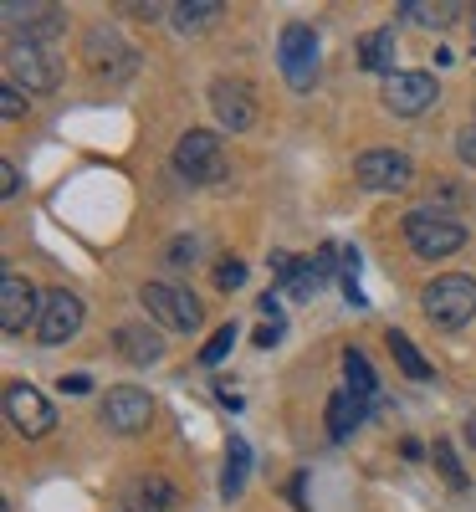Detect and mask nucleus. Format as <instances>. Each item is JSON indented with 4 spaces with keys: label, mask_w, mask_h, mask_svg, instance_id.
Here are the masks:
<instances>
[{
    "label": "nucleus",
    "mask_w": 476,
    "mask_h": 512,
    "mask_svg": "<svg viewBox=\"0 0 476 512\" xmlns=\"http://www.w3.org/2000/svg\"><path fill=\"white\" fill-rule=\"evenodd\" d=\"M282 338V323H267V328H256V349H272Z\"/></svg>",
    "instance_id": "32"
},
{
    "label": "nucleus",
    "mask_w": 476,
    "mask_h": 512,
    "mask_svg": "<svg viewBox=\"0 0 476 512\" xmlns=\"http://www.w3.org/2000/svg\"><path fill=\"white\" fill-rule=\"evenodd\" d=\"M262 313H267L272 323H282V297H277V292H267V297H262Z\"/></svg>",
    "instance_id": "33"
},
{
    "label": "nucleus",
    "mask_w": 476,
    "mask_h": 512,
    "mask_svg": "<svg viewBox=\"0 0 476 512\" xmlns=\"http://www.w3.org/2000/svg\"><path fill=\"white\" fill-rule=\"evenodd\" d=\"M456 154H461V159H466V164L476 169V123H471V128H461V134H456Z\"/></svg>",
    "instance_id": "29"
},
{
    "label": "nucleus",
    "mask_w": 476,
    "mask_h": 512,
    "mask_svg": "<svg viewBox=\"0 0 476 512\" xmlns=\"http://www.w3.org/2000/svg\"><path fill=\"white\" fill-rule=\"evenodd\" d=\"M0 195H6V200H11V195H21V169H16L11 159L0 164Z\"/></svg>",
    "instance_id": "28"
},
{
    "label": "nucleus",
    "mask_w": 476,
    "mask_h": 512,
    "mask_svg": "<svg viewBox=\"0 0 476 512\" xmlns=\"http://www.w3.org/2000/svg\"><path fill=\"white\" fill-rule=\"evenodd\" d=\"M359 67L395 77V26H379V31H369V36L359 41Z\"/></svg>",
    "instance_id": "16"
},
{
    "label": "nucleus",
    "mask_w": 476,
    "mask_h": 512,
    "mask_svg": "<svg viewBox=\"0 0 476 512\" xmlns=\"http://www.w3.org/2000/svg\"><path fill=\"white\" fill-rule=\"evenodd\" d=\"M195 251H200L195 236H175V241H169V251H164V262L169 267H195Z\"/></svg>",
    "instance_id": "25"
},
{
    "label": "nucleus",
    "mask_w": 476,
    "mask_h": 512,
    "mask_svg": "<svg viewBox=\"0 0 476 512\" xmlns=\"http://www.w3.org/2000/svg\"><path fill=\"white\" fill-rule=\"evenodd\" d=\"M436 466H441V477L451 482V487H466V472H461V461H456V451H451V441H436Z\"/></svg>",
    "instance_id": "24"
},
{
    "label": "nucleus",
    "mask_w": 476,
    "mask_h": 512,
    "mask_svg": "<svg viewBox=\"0 0 476 512\" xmlns=\"http://www.w3.org/2000/svg\"><path fill=\"white\" fill-rule=\"evenodd\" d=\"M405 236H410L415 256H425V262H441V256L466 246V226L441 216V210H410V216H405Z\"/></svg>",
    "instance_id": "2"
},
{
    "label": "nucleus",
    "mask_w": 476,
    "mask_h": 512,
    "mask_svg": "<svg viewBox=\"0 0 476 512\" xmlns=\"http://www.w3.org/2000/svg\"><path fill=\"white\" fill-rule=\"evenodd\" d=\"M6 415H11V425H16V431L26 436V441H41V436H47L52 431V425H57V415H52V405L47 400H41L36 390H31V384H6Z\"/></svg>",
    "instance_id": "11"
},
{
    "label": "nucleus",
    "mask_w": 476,
    "mask_h": 512,
    "mask_svg": "<svg viewBox=\"0 0 476 512\" xmlns=\"http://www.w3.org/2000/svg\"><path fill=\"white\" fill-rule=\"evenodd\" d=\"M384 344H389V354H395V364H400L410 379H430V364H425V354L410 344L405 333H395V328H389V338H384Z\"/></svg>",
    "instance_id": "22"
},
{
    "label": "nucleus",
    "mask_w": 476,
    "mask_h": 512,
    "mask_svg": "<svg viewBox=\"0 0 476 512\" xmlns=\"http://www.w3.org/2000/svg\"><path fill=\"white\" fill-rule=\"evenodd\" d=\"M246 282V262H226V267H215V287L221 292H236Z\"/></svg>",
    "instance_id": "27"
},
{
    "label": "nucleus",
    "mask_w": 476,
    "mask_h": 512,
    "mask_svg": "<svg viewBox=\"0 0 476 512\" xmlns=\"http://www.w3.org/2000/svg\"><path fill=\"white\" fill-rule=\"evenodd\" d=\"M210 108L215 118H221V128H231V134H246V128L256 123V98L241 77H215L210 82Z\"/></svg>",
    "instance_id": "12"
},
{
    "label": "nucleus",
    "mask_w": 476,
    "mask_h": 512,
    "mask_svg": "<svg viewBox=\"0 0 476 512\" xmlns=\"http://www.w3.org/2000/svg\"><path fill=\"white\" fill-rule=\"evenodd\" d=\"M354 180L364 190H405L415 180V164L400 149H369V154L354 159Z\"/></svg>",
    "instance_id": "8"
},
{
    "label": "nucleus",
    "mask_w": 476,
    "mask_h": 512,
    "mask_svg": "<svg viewBox=\"0 0 476 512\" xmlns=\"http://www.w3.org/2000/svg\"><path fill=\"white\" fill-rule=\"evenodd\" d=\"M36 318H41L36 287H31L26 277L6 272V277H0V328H6L11 338H21V333H26V323H36Z\"/></svg>",
    "instance_id": "13"
},
{
    "label": "nucleus",
    "mask_w": 476,
    "mask_h": 512,
    "mask_svg": "<svg viewBox=\"0 0 476 512\" xmlns=\"http://www.w3.org/2000/svg\"><path fill=\"white\" fill-rule=\"evenodd\" d=\"M466 441H471V446H476V415H471V420H466Z\"/></svg>",
    "instance_id": "34"
},
{
    "label": "nucleus",
    "mask_w": 476,
    "mask_h": 512,
    "mask_svg": "<svg viewBox=\"0 0 476 512\" xmlns=\"http://www.w3.org/2000/svg\"><path fill=\"white\" fill-rule=\"evenodd\" d=\"M139 303L149 308V318H159L164 328H175V333H195V328L205 323L195 292H185V287H175V282H144Z\"/></svg>",
    "instance_id": "6"
},
{
    "label": "nucleus",
    "mask_w": 476,
    "mask_h": 512,
    "mask_svg": "<svg viewBox=\"0 0 476 512\" xmlns=\"http://www.w3.org/2000/svg\"><path fill=\"white\" fill-rule=\"evenodd\" d=\"M21 113H26V93L16 82H6V88H0V118H21Z\"/></svg>",
    "instance_id": "26"
},
{
    "label": "nucleus",
    "mask_w": 476,
    "mask_h": 512,
    "mask_svg": "<svg viewBox=\"0 0 476 512\" xmlns=\"http://www.w3.org/2000/svg\"><path fill=\"white\" fill-rule=\"evenodd\" d=\"M88 390H93L88 374H62V395H88Z\"/></svg>",
    "instance_id": "30"
},
{
    "label": "nucleus",
    "mask_w": 476,
    "mask_h": 512,
    "mask_svg": "<svg viewBox=\"0 0 476 512\" xmlns=\"http://www.w3.org/2000/svg\"><path fill=\"white\" fill-rule=\"evenodd\" d=\"M246 466H251V446H246L241 436H231V446H226V472H221V497H226V502L241 497V487H246Z\"/></svg>",
    "instance_id": "21"
},
{
    "label": "nucleus",
    "mask_w": 476,
    "mask_h": 512,
    "mask_svg": "<svg viewBox=\"0 0 476 512\" xmlns=\"http://www.w3.org/2000/svg\"><path fill=\"white\" fill-rule=\"evenodd\" d=\"M436 98H441V88L430 72H395L384 82V108L400 118H420L425 108H436Z\"/></svg>",
    "instance_id": "10"
},
{
    "label": "nucleus",
    "mask_w": 476,
    "mask_h": 512,
    "mask_svg": "<svg viewBox=\"0 0 476 512\" xmlns=\"http://www.w3.org/2000/svg\"><path fill=\"white\" fill-rule=\"evenodd\" d=\"M169 21H175L180 36L210 31L215 21H221V0H185V6H169Z\"/></svg>",
    "instance_id": "17"
},
{
    "label": "nucleus",
    "mask_w": 476,
    "mask_h": 512,
    "mask_svg": "<svg viewBox=\"0 0 476 512\" xmlns=\"http://www.w3.org/2000/svg\"><path fill=\"white\" fill-rule=\"evenodd\" d=\"M113 344H118V354H123L128 364H159V359H164V338H159L149 323H123V328L113 333Z\"/></svg>",
    "instance_id": "14"
},
{
    "label": "nucleus",
    "mask_w": 476,
    "mask_h": 512,
    "mask_svg": "<svg viewBox=\"0 0 476 512\" xmlns=\"http://www.w3.org/2000/svg\"><path fill=\"white\" fill-rule=\"evenodd\" d=\"M471 52H476V26H471Z\"/></svg>",
    "instance_id": "35"
},
{
    "label": "nucleus",
    "mask_w": 476,
    "mask_h": 512,
    "mask_svg": "<svg viewBox=\"0 0 476 512\" xmlns=\"http://www.w3.org/2000/svg\"><path fill=\"white\" fill-rule=\"evenodd\" d=\"M343 374H349V384H343V390H349L359 405H374V400H379V379H374V369H369V359H364L359 349L343 354Z\"/></svg>",
    "instance_id": "18"
},
{
    "label": "nucleus",
    "mask_w": 476,
    "mask_h": 512,
    "mask_svg": "<svg viewBox=\"0 0 476 512\" xmlns=\"http://www.w3.org/2000/svg\"><path fill=\"white\" fill-rule=\"evenodd\" d=\"M175 169H180V180H190V185L226 180V149H221V139H215L210 128H190V134L175 144Z\"/></svg>",
    "instance_id": "3"
},
{
    "label": "nucleus",
    "mask_w": 476,
    "mask_h": 512,
    "mask_svg": "<svg viewBox=\"0 0 476 512\" xmlns=\"http://www.w3.org/2000/svg\"><path fill=\"white\" fill-rule=\"evenodd\" d=\"M6 72L21 93H52L57 88V62L52 52L41 47V41H26V36H11V47H6Z\"/></svg>",
    "instance_id": "5"
},
{
    "label": "nucleus",
    "mask_w": 476,
    "mask_h": 512,
    "mask_svg": "<svg viewBox=\"0 0 476 512\" xmlns=\"http://www.w3.org/2000/svg\"><path fill=\"white\" fill-rule=\"evenodd\" d=\"M302 487H308V477H292V487H287V492H292V507H297V512H313V507H308V492H302Z\"/></svg>",
    "instance_id": "31"
},
{
    "label": "nucleus",
    "mask_w": 476,
    "mask_h": 512,
    "mask_svg": "<svg viewBox=\"0 0 476 512\" xmlns=\"http://www.w3.org/2000/svg\"><path fill=\"white\" fill-rule=\"evenodd\" d=\"M420 308H425V318L436 323V328H461V323H471V318H476V277L451 272V277L425 282Z\"/></svg>",
    "instance_id": "1"
},
{
    "label": "nucleus",
    "mask_w": 476,
    "mask_h": 512,
    "mask_svg": "<svg viewBox=\"0 0 476 512\" xmlns=\"http://www.w3.org/2000/svg\"><path fill=\"white\" fill-rule=\"evenodd\" d=\"M359 415H364V405H359L349 390H333V395H328V436H333V441H349V431L359 425Z\"/></svg>",
    "instance_id": "19"
},
{
    "label": "nucleus",
    "mask_w": 476,
    "mask_h": 512,
    "mask_svg": "<svg viewBox=\"0 0 476 512\" xmlns=\"http://www.w3.org/2000/svg\"><path fill=\"white\" fill-rule=\"evenodd\" d=\"M123 507L128 512H175L180 497H175V487H169L164 477H139L134 487L123 492Z\"/></svg>",
    "instance_id": "15"
},
{
    "label": "nucleus",
    "mask_w": 476,
    "mask_h": 512,
    "mask_svg": "<svg viewBox=\"0 0 476 512\" xmlns=\"http://www.w3.org/2000/svg\"><path fill=\"white\" fill-rule=\"evenodd\" d=\"M277 67H282V77L292 82L297 93H308L318 82V31L302 26V21L282 26V36H277Z\"/></svg>",
    "instance_id": "4"
},
{
    "label": "nucleus",
    "mask_w": 476,
    "mask_h": 512,
    "mask_svg": "<svg viewBox=\"0 0 476 512\" xmlns=\"http://www.w3.org/2000/svg\"><path fill=\"white\" fill-rule=\"evenodd\" d=\"M231 344H236V323H226V328H215V338L200 349V364H221L226 354H231Z\"/></svg>",
    "instance_id": "23"
},
{
    "label": "nucleus",
    "mask_w": 476,
    "mask_h": 512,
    "mask_svg": "<svg viewBox=\"0 0 476 512\" xmlns=\"http://www.w3.org/2000/svg\"><path fill=\"white\" fill-rule=\"evenodd\" d=\"M82 328V297L67 292V287H52L47 297H41V318H36V338L47 349L67 344V338Z\"/></svg>",
    "instance_id": "7"
},
{
    "label": "nucleus",
    "mask_w": 476,
    "mask_h": 512,
    "mask_svg": "<svg viewBox=\"0 0 476 512\" xmlns=\"http://www.w3.org/2000/svg\"><path fill=\"white\" fill-rule=\"evenodd\" d=\"M400 16L405 21H415V26H451L456 16H461V6L456 0H436V6H430V0H400Z\"/></svg>",
    "instance_id": "20"
},
{
    "label": "nucleus",
    "mask_w": 476,
    "mask_h": 512,
    "mask_svg": "<svg viewBox=\"0 0 476 512\" xmlns=\"http://www.w3.org/2000/svg\"><path fill=\"white\" fill-rule=\"evenodd\" d=\"M149 415H154V400H149V390H139V384H118V390H108V400H103V425L113 436H139L149 425Z\"/></svg>",
    "instance_id": "9"
}]
</instances>
